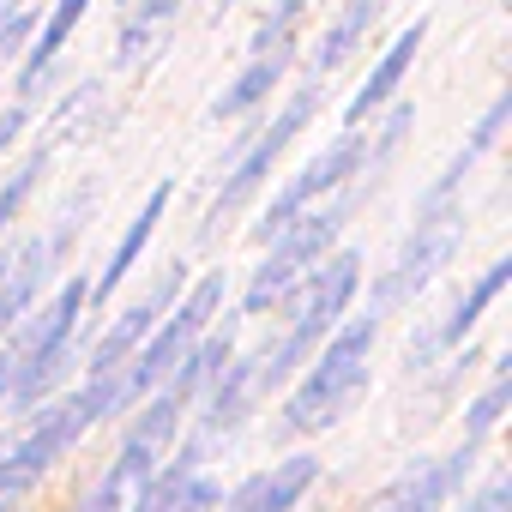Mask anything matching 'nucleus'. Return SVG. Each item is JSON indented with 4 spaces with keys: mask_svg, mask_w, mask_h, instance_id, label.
<instances>
[{
    "mask_svg": "<svg viewBox=\"0 0 512 512\" xmlns=\"http://www.w3.org/2000/svg\"><path fill=\"white\" fill-rule=\"evenodd\" d=\"M380 314L386 308L374 302L362 320L338 326L314 350L302 386L284 398V422H278L284 434H326V428H338L362 404V392H368V356H374V338H380Z\"/></svg>",
    "mask_w": 512,
    "mask_h": 512,
    "instance_id": "f257e3e1",
    "label": "nucleus"
},
{
    "mask_svg": "<svg viewBox=\"0 0 512 512\" xmlns=\"http://www.w3.org/2000/svg\"><path fill=\"white\" fill-rule=\"evenodd\" d=\"M85 302H91V284L73 278V284L55 290L49 308H37L31 320L13 326L7 350H0V398H7V404L31 410V404H43V398L67 380V368H73V356H79V350H73V326H79Z\"/></svg>",
    "mask_w": 512,
    "mask_h": 512,
    "instance_id": "f03ea898",
    "label": "nucleus"
},
{
    "mask_svg": "<svg viewBox=\"0 0 512 512\" xmlns=\"http://www.w3.org/2000/svg\"><path fill=\"white\" fill-rule=\"evenodd\" d=\"M115 410H127V398H121V374H103V380H85V392H73L67 404H55V410H43L37 416V428L25 434V440H13L7 452H0V494H31L37 482H43V470H55L103 416H115Z\"/></svg>",
    "mask_w": 512,
    "mask_h": 512,
    "instance_id": "7ed1b4c3",
    "label": "nucleus"
},
{
    "mask_svg": "<svg viewBox=\"0 0 512 512\" xmlns=\"http://www.w3.org/2000/svg\"><path fill=\"white\" fill-rule=\"evenodd\" d=\"M356 284H362V253L344 247V253H332V260H320V272L308 278V290H302V302H296V320H290L284 344H278L272 356L253 362V392H272V386H284L296 368L314 362V350L338 332V320H344Z\"/></svg>",
    "mask_w": 512,
    "mask_h": 512,
    "instance_id": "20e7f679",
    "label": "nucleus"
},
{
    "mask_svg": "<svg viewBox=\"0 0 512 512\" xmlns=\"http://www.w3.org/2000/svg\"><path fill=\"white\" fill-rule=\"evenodd\" d=\"M356 187H344L338 199H326V205H308L278 241H272V260L260 266V272H253V284H247V314H266L302 272H314L320 260H326V247L338 241V229H344V217L356 211Z\"/></svg>",
    "mask_w": 512,
    "mask_h": 512,
    "instance_id": "39448f33",
    "label": "nucleus"
},
{
    "mask_svg": "<svg viewBox=\"0 0 512 512\" xmlns=\"http://www.w3.org/2000/svg\"><path fill=\"white\" fill-rule=\"evenodd\" d=\"M217 308H223V272H205V278L187 290V302L175 308V320H163V332L139 344V362H133V368H115V374H121V398L139 404L145 392H157V386L181 368V356L205 338V326H211Z\"/></svg>",
    "mask_w": 512,
    "mask_h": 512,
    "instance_id": "423d86ee",
    "label": "nucleus"
},
{
    "mask_svg": "<svg viewBox=\"0 0 512 512\" xmlns=\"http://www.w3.org/2000/svg\"><path fill=\"white\" fill-rule=\"evenodd\" d=\"M458 235H464L458 199H422L416 229H410V241H404V253H398L392 278L374 290V302H380V308H398V302H410L422 284H434V272H446V260L458 253Z\"/></svg>",
    "mask_w": 512,
    "mask_h": 512,
    "instance_id": "0eeeda50",
    "label": "nucleus"
},
{
    "mask_svg": "<svg viewBox=\"0 0 512 512\" xmlns=\"http://www.w3.org/2000/svg\"><path fill=\"white\" fill-rule=\"evenodd\" d=\"M314 109H320V91L308 85V91H296V97H290V109H284V115H278V121H272L260 139H253V145L241 151V163L229 169V181H223V193H217V205H211V217H205V235H211L223 217H235V211H241L253 193L266 187V175L278 169V157L290 151V139H296V133L314 121Z\"/></svg>",
    "mask_w": 512,
    "mask_h": 512,
    "instance_id": "6e6552de",
    "label": "nucleus"
},
{
    "mask_svg": "<svg viewBox=\"0 0 512 512\" xmlns=\"http://www.w3.org/2000/svg\"><path fill=\"white\" fill-rule=\"evenodd\" d=\"M296 25H302V7L296 0H284V7L260 25V37H253V61L241 67V79L211 103V115L223 121V115H241V109H253L278 79H284V67H290V49H296Z\"/></svg>",
    "mask_w": 512,
    "mask_h": 512,
    "instance_id": "1a4fd4ad",
    "label": "nucleus"
},
{
    "mask_svg": "<svg viewBox=\"0 0 512 512\" xmlns=\"http://www.w3.org/2000/svg\"><path fill=\"white\" fill-rule=\"evenodd\" d=\"M199 452H205V446H199V440H187V446H181V458H175V464H163L127 512H211V506H217V482H211V476H199Z\"/></svg>",
    "mask_w": 512,
    "mask_h": 512,
    "instance_id": "9d476101",
    "label": "nucleus"
},
{
    "mask_svg": "<svg viewBox=\"0 0 512 512\" xmlns=\"http://www.w3.org/2000/svg\"><path fill=\"white\" fill-rule=\"evenodd\" d=\"M320 482V458L314 452H296V458H278L272 470H253L235 494H229V512H296V500Z\"/></svg>",
    "mask_w": 512,
    "mask_h": 512,
    "instance_id": "9b49d317",
    "label": "nucleus"
},
{
    "mask_svg": "<svg viewBox=\"0 0 512 512\" xmlns=\"http://www.w3.org/2000/svg\"><path fill=\"white\" fill-rule=\"evenodd\" d=\"M175 290H181V266H169V278H163V290H157L151 302H139V308H127V314H121V320H115V326L103 332V344L91 350V380H103V374H115V368H121V362H127V356H133V350H139V344L151 338V320L163 314V302H169Z\"/></svg>",
    "mask_w": 512,
    "mask_h": 512,
    "instance_id": "f8f14e48",
    "label": "nucleus"
},
{
    "mask_svg": "<svg viewBox=\"0 0 512 512\" xmlns=\"http://www.w3.org/2000/svg\"><path fill=\"white\" fill-rule=\"evenodd\" d=\"M422 31H428V25L416 19V25H410V31H404V37H398L386 55H380V67L368 73V85L350 97V109H344V127H362V121H368V115H374V109H380V103H386L398 85H404V73H410V61H416V49H422Z\"/></svg>",
    "mask_w": 512,
    "mask_h": 512,
    "instance_id": "ddd939ff",
    "label": "nucleus"
},
{
    "mask_svg": "<svg viewBox=\"0 0 512 512\" xmlns=\"http://www.w3.org/2000/svg\"><path fill=\"white\" fill-rule=\"evenodd\" d=\"M458 494V482H452V470H446V458L440 464H410L368 512H440L446 500Z\"/></svg>",
    "mask_w": 512,
    "mask_h": 512,
    "instance_id": "4468645a",
    "label": "nucleus"
},
{
    "mask_svg": "<svg viewBox=\"0 0 512 512\" xmlns=\"http://www.w3.org/2000/svg\"><path fill=\"white\" fill-rule=\"evenodd\" d=\"M163 205H169V181H163V187H151V199L139 205V217L127 223V235L115 241V253H109V266H103V278L91 284V296H97V302H109V296H115V290L127 284V272L139 266V253H145V241H151V229H157Z\"/></svg>",
    "mask_w": 512,
    "mask_h": 512,
    "instance_id": "2eb2a0df",
    "label": "nucleus"
},
{
    "mask_svg": "<svg viewBox=\"0 0 512 512\" xmlns=\"http://www.w3.org/2000/svg\"><path fill=\"white\" fill-rule=\"evenodd\" d=\"M43 272H49V247H43V241L19 247L13 260H7V272H0V338H7V332L31 314V302H37V290H43Z\"/></svg>",
    "mask_w": 512,
    "mask_h": 512,
    "instance_id": "dca6fc26",
    "label": "nucleus"
},
{
    "mask_svg": "<svg viewBox=\"0 0 512 512\" xmlns=\"http://www.w3.org/2000/svg\"><path fill=\"white\" fill-rule=\"evenodd\" d=\"M380 7H386V0H344L338 19H332V31H326V37H320V49H314V73H338V67L356 55V43L374 31Z\"/></svg>",
    "mask_w": 512,
    "mask_h": 512,
    "instance_id": "f3484780",
    "label": "nucleus"
},
{
    "mask_svg": "<svg viewBox=\"0 0 512 512\" xmlns=\"http://www.w3.org/2000/svg\"><path fill=\"white\" fill-rule=\"evenodd\" d=\"M506 115H512V97H494V109H488V115L476 121V133H470V145H464V151H458V157H452V163H446L440 175H434V187H428L422 199H458V187H464V175L476 169V157H482V151H488V145L500 139V127H506Z\"/></svg>",
    "mask_w": 512,
    "mask_h": 512,
    "instance_id": "a211bd4d",
    "label": "nucleus"
},
{
    "mask_svg": "<svg viewBox=\"0 0 512 512\" xmlns=\"http://www.w3.org/2000/svg\"><path fill=\"white\" fill-rule=\"evenodd\" d=\"M506 278H512V260H494V266H488V272H482V278L470 284V296H464V302L452 308V320H446V326L434 332V344H428V350H452V344H458V338H464V332H470V326L482 320V308H488V302H494V296L506 290Z\"/></svg>",
    "mask_w": 512,
    "mask_h": 512,
    "instance_id": "6ab92c4d",
    "label": "nucleus"
},
{
    "mask_svg": "<svg viewBox=\"0 0 512 512\" xmlns=\"http://www.w3.org/2000/svg\"><path fill=\"white\" fill-rule=\"evenodd\" d=\"M506 398H512V374L500 368L494 380H488V392L464 410V446H482L488 434H494V422H500V410H506Z\"/></svg>",
    "mask_w": 512,
    "mask_h": 512,
    "instance_id": "aec40b11",
    "label": "nucleus"
},
{
    "mask_svg": "<svg viewBox=\"0 0 512 512\" xmlns=\"http://www.w3.org/2000/svg\"><path fill=\"white\" fill-rule=\"evenodd\" d=\"M43 163H49V145H43V151H37V157H31V163H25V169H19V175L7 181V187H0V229H7V223H13V211H19V205H25V193L37 187V175H43Z\"/></svg>",
    "mask_w": 512,
    "mask_h": 512,
    "instance_id": "412c9836",
    "label": "nucleus"
},
{
    "mask_svg": "<svg viewBox=\"0 0 512 512\" xmlns=\"http://www.w3.org/2000/svg\"><path fill=\"white\" fill-rule=\"evenodd\" d=\"M452 512H512V476L506 470H488V482L470 500H458Z\"/></svg>",
    "mask_w": 512,
    "mask_h": 512,
    "instance_id": "4be33fe9",
    "label": "nucleus"
},
{
    "mask_svg": "<svg viewBox=\"0 0 512 512\" xmlns=\"http://www.w3.org/2000/svg\"><path fill=\"white\" fill-rule=\"evenodd\" d=\"M0 31H7V37H0V49L13 55V49H25V31H37V13H25V7H19V13H13L7 25H0Z\"/></svg>",
    "mask_w": 512,
    "mask_h": 512,
    "instance_id": "5701e85b",
    "label": "nucleus"
},
{
    "mask_svg": "<svg viewBox=\"0 0 512 512\" xmlns=\"http://www.w3.org/2000/svg\"><path fill=\"white\" fill-rule=\"evenodd\" d=\"M19 127H25V109H7V115H0V151L19 139Z\"/></svg>",
    "mask_w": 512,
    "mask_h": 512,
    "instance_id": "b1692460",
    "label": "nucleus"
},
{
    "mask_svg": "<svg viewBox=\"0 0 512 512\" xmlns=\"http://www.w3.org/2000/svg\"><path fill=\"white\" fill-rule=\"evenodd\" d=\"M19 7H25V0H0V25H7V19H13Z\"/></svg>",
    "mask_w": 512,
    "mask_h": 512,
    "instance_id": "393cba45",
    "label": "nucleus"
},
{
    "mask_svg": "<svg viewBox=\"0 0 512 512\" xmlns=\"http://www.w3.org/2000/svg\"><path fill=\"white\" fill-rule=\"evenodd\" d=\"M121 7H139V0H121Z\"/></svg>",
    "mask_w": 512,
    "mask_h": 512,
    "instance_id": "a878e982",
    "label": "nucleus"
},
{
    "mask_svg": "<svg viewBox=\"0 0 512 512\" xmlns=\"http://www.w3.org/2000/svg\"><path fill=\"white\" fill-rule=\"evenodd\" d=\"M73 512H85V506H73Z\"/></svg>",
    "mask_w": 512,
    "mask_h": 512,
    "instance_id": "bb28decb",
    "label": "nucleus"
}]
</instances>
